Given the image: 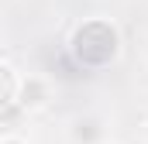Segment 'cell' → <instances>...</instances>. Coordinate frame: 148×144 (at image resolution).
<instances>
[{
  "instance_id": "1",
  "label": "cell",
  "mask_w": 148,
  "mask_h": 144,
  "mask_svg": "<svg viewBox=\"0 0 148 144\" xmlns=\"http://www.w3.org/2000/svg\"><path fill=\"white\" fill-rule=\"evenodd\" d=\"M73 52L83 65H103L117 55V31L107 21H86L73 38Z\"/></svg>"
},
{
  "instance_id": "2",
  "label": "cell",
  "mask_w": 148,
  "mask_h": 144,
  "mask_svg": "<svg viewBox=\"0 0 148 144\" xmlns=\"http://www.w3.org/2000/svg\"><path fill=\"white\" fill-rule=\"evenodd\" d=\"M10 96H14V75H10V69L0 65V107L10 103Z\"/></svg>"
},
{
  "instance_id": "3",
  "label": "cell",
  "mask_w": 148,
  "mask_h": 144,
  "mask_svg": "<svg viewBox=\"0 0 148 144\" xmlns=\"http://www.w3.org/2000/svg\"><path fill=\"white\" fill-rule=\"evenodd\" d=\"M41 96H45L41 82H28V86H24V100H21V103H24V107H38V103H41Z\"/></svg>"
},
{
  "instance_id": "4",
  "label": "cell",
  "mask_w": 148,
  "mask_h": 144,
  "mask_svg": "<svg viewBox=\"0 0 148 144\" xmlns=\"http://www.w3.org/2000/svg\"><path fill=\"white\" fill-rule=\"evenodd\" d=\"M76 137H79V141H93V137H97V124H93V120H86V124H79V130H76Z\"/></svg>"
},
{
  "instance_id": "5",
  "label": "cell",
  "mask_w": 148,
  "mask_h": 144,
  "mask_svg": "<svg viewBox=\"0 0 148 144\" xmlns=\"http://www.w3.org/2000/svg\"><path fill=\"white\" fill-rule=\"evenodd\" d=\"M7 144H17V141H7Z\"/></svg>"
}]
</instances>
